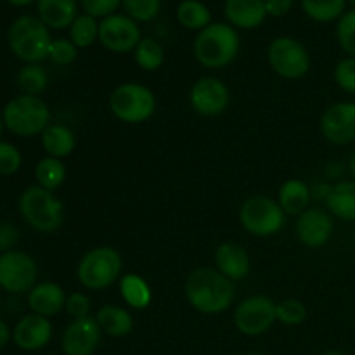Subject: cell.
Returning <instances> with one entry per match:
<instances>
[{"mask_svg": "<svg viewBox=\"0 0 355 355\" xmlns=\"http://www.w3.org/2000/svg\"><path fill=\"white\" fill-rule=\"evenodd\" d=\"M7 2H9L10 6H16V7H24V6H30V3H33L35 0H7Z\"/></svg>", "mask_w": 355, "mask_h": 355, "instance_id": "cell-46", "label": "cell"}, {"mask_svg": "<svg viewBox=\"0 0 355 355\" xmlns=\"http://www.w3.org/2000/svg\"><path fill=\"white\" fill-rule=\"evenodd\" d=\"M347 168H349L350 177L355 180V151L352 153V156L349 158V163H347Z\"/></svg>", "mask_w": 355, "mask_h": 355, "instance_id": "cell-45", "label": "cell"}, {"mask_svg": "<svg viewBox=\"0 0 355 355\" xmlns=\"http://www.w3.org/2000/svg\"><path fill=\"white\" fill-rule=\"evenodd\" d=\"M324 205L331 217L355 224V180L345 179L333 184Z\"/></svg>", "mask_w": 355, "mask_h": 355, "instance_id": "cell-22", "label": "cell"}, {"mask_svg": "<svg viewBox=\"0 0 355 355\" xmlns=\"http://www.w3.org/2000/svg\"><path fill=\"white\" fill-rule=\"evenodd\" d=\"M277 321L284 326H298L307 319V307L297 298L277 302Z\"/></svg>", "mask_w": 355, "mask_h": 355, "instance_id": "cell-35", "label": "cell"}, {"mask_svg": "<svg viewBox=\"0 0 355 355\" xmlns=\"http://www.w3.org/2000/svg\"><path fill=\"white\" fill-rule=\"evenodd\" d=\"M52 322L49 318L38 314H28L19 319L12 331V340L21 350H28V352H35L40 350L51 342L52 338Z\"/></svg>", "mask_w": 355, "mask_h": 355, "instance_id": "cell-17", "label": "cell"}, {"mask_svg": "<svg viewBox=\"0 0 355 355\" xmlns=\"http://www.w3.org/2000/svg\"><path fill=\"white\" fill-rule=\"evenodd\" d=\"M224 14L236 30H255L267 19L263 0H225Z\"/></svg>", "mask_w": 355, "mask_h": 355, "instance_id": "cell-19", "label": "cell"}, {"mask_svg": "<svg viewBox=\"0 0 355 355\" xmlns=\"http://www.w3.org/2000/svg\"><path fill=\"white\" fill-rule=\"evenodd\" d=\"M295 231L302 245L315 250L328 245L335 231V224L329 211L322 208H307L304 214L297 217Z\"/></svg>", "mask_w": 355, "mask_h": 355, "instance_id": "cell-16", "label": "cell"}, {"mask_svg": "<svg viewBox=\"0 0 355 355\" xmlns=\"http://www.w3.org/2000/svg\"><path fill=\"white\" fill-rule=\"evenodd\" d=\"M38 266L31 255L9 250L0 255V288L9 293H26L37 284Z\"/></svg>", "mask_w": 355, "mask_h": 355, "instance_id": "cell-11", "label": "cell"}, {"mask_svg": "<svg viewBox=\"0 0 355 355\" xmlns=\"http://www.w3.org/2000/svg\"><path fill=\"white\" fill-rule=\"evenodd\" d=\"M352 236H354V243H355V227H354V234Z\"/></svg>", "mask_w": 355, "mask_h": 355, "instance_id": "cell-51", "label": "cell"}, {"mask_svg": "<svg viewBox=\"0 0 355 355\" xmlns=\"http://www.w3.org/2000/svg\"><path fill=\"white\" fill-rule=\"evenodd\" d=\"M99 324L96 318L73 319L61 336V350L64 355H94L101 342Z\"/></svg>", "mask_w": 355, "mask_h": 355, "instance_id": "cell-15", "label": "cell"}, {"mask_svg": "<svg viewBox=\"0 0 355 355\" xmlns=\"http://www.w3.org/2000/svg\"><path fill=\"white\" fill-rule=\"evenodd\" d=\"M241 38L229 23H211L196 35L193 52L203 68L220 69L231 64L239 54Z\"/></svg>", "mask_w": 355, "mask_h": 355, "instance_id": "cell-2", "label": "cell"}, {"mask_svg": "<svg viewBox=\"0 0 355 355\" xmlns=\"http://www.w3.org/2000/svg\"><path fill=\"white\" fill-rule=\"evenodd\" d=\"M110 111L116 120L123 123H144L155 114L156 96L149 87L142 83H121L111 92Z\"/></svg>", "mask_w": 355, "mask_h": 355, "instance_id": "cell-7", "label": "cell"}, {"mask_svg": "<svg viewBox=\"0 0 355 355\" xmlns=\"http://www.w3.org/2000/svg\"><path fill=\"white\" fill-rule=\"evenodd\" d=\"M69 40L78 49H89L99 40V21L89 14H78L69 26Z\"/></svg>", "mask_w": 355, "mask_h": 355, "instance_id": "cell-31", "label": "cell"}, {"mask_svg": "<svg viewBox=\"0 0 355 355\" xmlns=\"http://www.w3.org/2000/svg\"><path fill=\"white\" fill-rule=\"evenodd\" d=\"M214 260L215 269L229 277L232 283L248 277L250 270H252V260H250L248 252L234 241L220 243L215 250Z\"/></svg>", "mask_w": 355, "mask_h": 355, "instance_id": "cell-18", "label": "cell"}, {"mask_svg": "<svg viewBox=\"0 0 355 355\" xmlns=\"http://www.w3.org/2000/svg\"><path fill=\"white\" fill-rule=\"evenodd\" d=\"M347 2H350L354 6V9H355V0H347Z\"/></svg>", "mask_w": 355, "mask_h": 355, "instance_id": "cell-50", "label": "cell"}, {"mask_svg": "<svg viewBox=\"0 0 355 355\" xmlns=\"http://www.w3.org/2000/svg\"><path fill=\"white\" fill-rule=\"evenodd\" d=\"M142 40L141 28L127 14H111L99 21V42L114 54L134 52Z\"/></svg>", "mask_w": 355, "mask_h": 355, "instance_id": "cell-12", "label": "cell"}, {"mask_svg": "<svg viewBox=\"0 0 355 355\" xmlns=\"http://www.w3.org/2000/svg\"><path fill=\"white\" fill-rule=\"evenodd\" d=\"M76 58H78V47L69 38H55V40H52L51 49H49V59L54 64L68 66L75 62Z\"/></svg>", "mask_w": 355, "mask_h": 355, "instance_id": "cell-36", "label": "cell"}, {"mask_svg": "<svg viewBox=\"0 0 355 355\" xmlns=\"http://www.w3.org/2000/svg\"><path fill=\"white\" fill-rule=\"evenodd\" d=\"M186 298L194 311L205 315L222 314L236 297L234 283L215 267H198L186 279Z\"/></svg>", "mask_w": 355, "mask_h": 355, "instance_id": "cell-1", "label": "cell"}, {"mask_svg": "<svg viewBox=\"0 0 355 355\" xmlns=\"http://www.w3.org/2000/svg\"><path fill=\"white\" fill-rule=\"evenodd\" d=\"M321 134L335 146L355 142V101H340L326 107L321 116Z\"/></svg>", "mask_w": 355, "mask_h": 355, "instance_id": "cell-14", "label": "cell"}, {"mask_svg": "<svg viewBox=\"0 0 355 355\" xmlns=\"http://www.w3.org/2000/svg\"><path fill=\"white\" fill-rule=\"evenodd\" d=\"M277 304L266 295L245 298L234 311V326L241 335L260 336L277 321Z\"/></svg>", "mask_w": 355, "mask_h": 355, "instance_id": "cell-10", "label": "cell"}, {"mask_svg": "<svg viewBox=\"0 0 355 355\" xmlns=\"http://www.w3.org/2000/svg\"><path fill=\"white\" fill-rule=\"evenodd\" d=\"M336 40L349 58H355V9L347 10L338 19Z\"/></svg>", "mask_w": 355, "mask_h": 355, "instance_id": "cell-34", "label": "cell"}, {"mask_svg": "<svg viewBox=\"0 0 355 355\" xmlns=\"http://www.w3.org/2000/svg\"><path fill=\"white\" fill-rule=\"evenodd\" d=\"M267 61L272 71L284 80H300L311 69V54L293 37L274 38L267 49Z\"/></svg>", "mask_w": 355, "mask_h": 355, "instance_id": "cell-9", "label": "cell"}, {"mask_svg": "<svg viewBox=\"0 0 355 355\" xmlns=\"http://www.w3.org/2000/svg\"><path fill=\"white\" fill-rule=\"evenodd\" d=\"M64 311L71 315L73 319H83L89 318L90 311H92V300L87 297L83 291H73L66 298Z\"/></svg>", "mask_w": 355, "mask_h": 355, "instance_id": "cell-40", "label": "cell"}, {"mask_svg": "<svg viewBox=\"0 0 355 355\" xmlns=\"http://www.w3.org/2000/svg\"><path fill=\"white\" fill-rule=\"evenodd\" d=\"M83 12L96 19H104V17L116 14L118 7H121V0H80Z\"/></svg>", "mask_w": 355, "mask_h": 355, "instance_id": "cell-39", "label": "cell"}, {"mask_svg": "<svg viewBox=\"0 0 355 355\" xmlns=\"http://www.w3.org/2000/svg\"><path fill=\"white\" fill-rule=\"evenodd\" d=\"M3 127H6V125H3V118H2V114H0V135H2Z\"/></svg>", "mask_w": 355, "mask_h": 355, "instance_id": "cell-48", "label": "cell"}, {"mask_svg": "<svg viewBox=\"0 0 355 355\" xmlns=\"http://www.w3.org/2000/svg\"><path fill=\"white\" fill-rule=\"evenodd\" d=\"M241 355H266V354H262V352H246V354H241Z\"/></svg>", "mask_w": 355, "mask_h": 355, "instance_id": "cell-49", "label": "cell"}, {"mask_svg": "<svg viewBox=\"0 0 355 355\" xmlns=\"http://www.w3.org/2000/svg\"><path fill=\"white\" fill-rule=\"evenodd\" d=\"M333 76H335V82L340 90L355 96V58L347 55V58L340 59L335 66Z\"/></svg>", "mask_w": 355, "mask_h": 355, "instance_id": "cell-37", "label": "cell"}, {"mask_svg": "<svg viewBox=\"0 0 355 355\" xmlns=\"http://www.w3.org/2000/svg\"><path fill=\"white\" fill-rule=\"evenodd\" d=\"M191 107L201 116H218L231 103L229 87L217 76H201L189 92Z\"/></svg>", "mask_w": 355, "mask_h": 355, "instance_id": "cell-13", "label": "cell"}, {"mask_svg": "<svg viewBox=\"0 0 355 355\" xmlns=\"http://www.w3.org/2000/svg\"><path fill=\"white\" fill-rule=\"evenodd\" d=\"M120 295L125 304L135 311H144L153 302V290L139 274H125L120 279Z\"/></svg>", "mask_w": 355, "mask_h": 355, "instance_id": "cell-26", "label": "cell"}, {"mask_svg": "<svg viewBox=\"0 0 355 355\" xmlns=\"http://www.w3.org/2000/svg\"><path fill=\"white\" fill-rule=\"evenodd\" d=\"M37 12L49 30H66L78 17V0H37Z\"/></svg>", "mask_w": 355, "mask_h": 355, "instance_id": "cell-21", "label": "cell"}, {"mask_svg": "<svg viewBox=\"0 0 355 355\" xmlns=\"http://www.w3.org/2000/svg\"><path fill=\"white\" fill-rule=\"evenodd\" d=\"M9 338H10L9 326L6 324V321H2V319H0V350L7 345Z\"/></svg>", "mask_w": 355, "mask_h": 355, "instance_id": "cell-44", "label": "cell"}, {"mask_svg": "<svg viewBox=\"0 0 355 355\" xmlns=\"http://www.w3.org/2000/svg\"><path fill=\"white\" fill-rule=\"evenodd\" d=\"M23 165V156L14 144L0 141V175H14Z\"/></svg>", "mask_w": 355, "mask_h": 355, "instance_id": "cell-38", "label": "cell"}, {"mask_svg": "<svg viewBox=\"0 0 355 355\" xmlns=\"http://www.w3.org/2000/svg\"><path fill=\"white\" fill-rule=\"evenodd\" d=\"M123 259L113 246H97L80 259L76 277L87 290L103 291L121 279Z\"/></svg>", "mask_w": 355, "mask_h": 355, "instance_id": "cell-5", "label": "cell"}, {"mask_svg": "<svg viewBox=\"0 0 355 355\" xmlns=\"http://www.w3.org/2000/svg\"><path fill=\"white\" fill-rule=\"evenodd\" d=\"M96 321L101 331L111 338H123L134 329V318L130 312L118 305H103L97 311Z\"/></svg>", "mask_w": 355, "mask_h": 355, "instance_id": "cell-24", "label": "cell"}, {"mask_svg": "<svg viewBox=\"0 0 355 355\" xmlns=\"http://www.w3.org/2000/svg\"><path fill=\"white\" fill-rule=\"evenodd\" d=\"M125 14L135 23H149L162 10V0H121Z\"/></svg>", "mask_w": 355, "mask_h": 355, "instance_id": "cell-33", "label": "cell"}, {"mask_svg": "<svg viewBox=\"0 0 355 355\" xmlns=\"http://www.w3.org/2000/svg\"><path fill=\"white\" fill-rule=\"evenodd\" d=\"M311 186L302 179H288L277 193V203L284 210V214L291 217H298L304 214L311 205Z\"/></svg>", "mask_w": 355, "mask_h": 355, "instance_id": "cell-23", "label": "cell"}, {"mask_svg": "<svg viewBox=\"0 0 355 355\" xmlns=\"http://www.w3.org/2000/svg\"><path fill=\"white\" fill-rule=\"evenodd\" d=\"M16 83L26 96H38L49 87V75L40 64H26L17 73Z\"/></svg>", "mask_w": 355, "mask_h": 355, "instance_id": "cell-32", "label": "cell"}, {"mask_svg": "<svg viewBox=\"0 0 355 355\" xmlns=\"http://www.w3.org/2000/svg\"><path fill=\"white\" fill-rule=\"evenodd\" d=\"M66 175H68V170H66L62 159L52 158V156L42 158L35 166V179L38 182L37 186L52 191V193L64 184Z\"/></svg>", "mask_w": 355, "mask_h": 355, "instance_id": "cell-28", "label": "cell"}, {"mask_svg": "<svg viewBox=\"0 0 355 355\" xmlns=\"http://www.w3.org/2000/svg\"><path fill=\"white\" fill-rule=\"evenodd\" d=\"M19 211L38 232H54L64 220V205L52 191L30 186L19 196Z\"/></svg>", "mask_w": 355, "mask_h": 355, "instance_id": "cell-6", "label": "cell"}, {"mask_svg": "<svg viewBox=\"0 0 355 355\" xmlns=\"http://www.w3.org/2000/svg\"><path fill=\"white\" fill-rule=\"evenodd\" d=\"M333 184L329 182H318L315 186H311V196L314 201H322V203H326V200H328V194L329 191H331Z\"/></svg>", "mask_w": 355, "mask_h": 355, "instance_id": "cell-43", "label": "cell"}, {"mask_svg": "<svg viewBox=\"0 0 355 355\" xmlns=\"http://www.w3.org/2000/svg\"><path fill=\"white\" fill-rule=\"evenodd\" d=\"M7 42L12 54L19 61L26 64H38L44 59H49L52 37L40 17L21 16L10 24Z\"/></svg>", "mask_w": 355, "mask_h": 355, "instance_id": "cell-3", "label": "cell"}, {"mask_svg": "<svg viewBox=\"0 0 355 355\" xmlns=\"http://www.w3.org/2000/svg\"><path fill=\"white\" fill-rule=\"evenodd\" d=\"M286 217L281 205L269 196H252L239 208L243 229L255 238L279 234L286 224Z\"/></svg>", "mask_w": 355, "mask_h": 355, "instance_id": "cell-8", "label": "cell"}, {"mask_svg": "<svg viewBox=\"0 0 355 355\" xmlns=\"http://www.w3.org/2000/svg\"><path fill=\"white\" fill-rule=\"evenodd\" d=\"M134 59L144 71H156L165 62V49L156 38L146 37L135 47Z\"/></svg>", "mask_w": 355, "mask_h": 355, "instance_id": "cell-30", "label": "cell"}, {"mask_svg": "<svg viewBox=\"0 0 355 355\" xmlns=\"http://www.w3.org/2000/svg\"><path fill=\"white\" fill-rule=\"evenodd\" d=\"M17 231L14 225L10 224H2L0 225V250L2 252H9V248H12L17 241Z\"/></svg>", "mask_w": 355, "mask_h": 355, "instance_id": "cell-42", "label": "cell"}, {"mask_svg": "<svg viewBox=\"0 0 355 355\" xmlns=\"http://www.w3.org/2000/svg\"><path fill=\"white\" fill-rule=\"evenodd\" d=\"M47 355H55V354H47Z\"/></svg>", "mask_w": 355, "mask_h": 355, "instance_id": "cell-52", "label": "cell"}, {"mask_svg": "<svg viewBox=\"0 0 355 355\" xmlns=\"http://www.w3.org/2000/svg\"><path fill=\"white\" fill-rule=\"evenodd\" d=\"M3 125L19 137H35L51 125V107L38 96H17L2 111Z\"/></svg>", "mask_w": 355, "mask_h": 355, "instance_id": "cell-4", "label": "cell"}, {"mask_svg": "<svg viewBox=\"0 0 355 355\" xmlns=\"http://www.w3.org/2000/svg\"><path fill=\"white\" fill-rule=\"evenodd\" d=\"M300 6L315 23H333L347 12V0H300Z\"/></svg>", "mask_w": 355, "mask_h": 355, "instance_id": "cell-29", "label": "cell"}, {"mask_svg": "<svg viewBox=\"0 0 355 355\" xmlns=\"http://www.w3.org/2000/svg\"><path fill=\"white\" fill-rule=\"evenodd\" d=\"M177 21L186 30L200 33L211 24V10L201 0H182L177 6Z\"/></svg>", "mask_w": 355, "mask_h": 355, "instance_id": "cell-27", "label": "cell"}, {"mask_svg": "<svg viewBox=\"0 0 355 355\" xmlns=\"http://www.w3.org/2000/svg\"><path fill=\"white\" fill-rule=\"evenodd\" d=\"M322 355H347V354L340 352V350H328V352H324Z\"/></svg>", "mask_w": 355, "mask_h": 355, "instance_id": "cell-47", "label": "cell"}, {"mask_svg": "<svg viewBox=\"0 0 355 355\" xmlns=\"http://www.w3.org/2000/svg\"><path fill=\"white\" fill-rule=\"evenodd\" d=\"M66 293L61 284L45 281V283L35 284L28 291V305L33 311V314L52 318L59 314L66 307Z\"/></svg>", "mask_w": 355, "mask_h": 355, "instance_id": "cell-20", "label": "cell"}, {"mask_svg": "<svg viewBox=\"0 0 355 355\" xmlns=\"http://www.w3.org/2000/svg\"><path fill=\"white\" fill-rule=\"evenodd\" d=\"M42 148L47 156L62 159L71 155L76 148V137L71 128L61 123H51L40 135Z\"/></svg>", "mask_w": 355, "mask_h": 355, "instance_id": "cell-25", "label": "cell"}, {"mask_svg": "<svg viewBox=\"0 0 355 355\" xmlns=\"http://www.w3.org/2000/svg\"><path fill=\"white\" fill-rule=\"evenodd\" d=\"M266 2L267 16L272 17H283L293 7V0H263Z\"/></svg>", "mask_w": 355, "mask_h": 355, "instance_id": "cell-41", "label": "cell"}]
</instances>
